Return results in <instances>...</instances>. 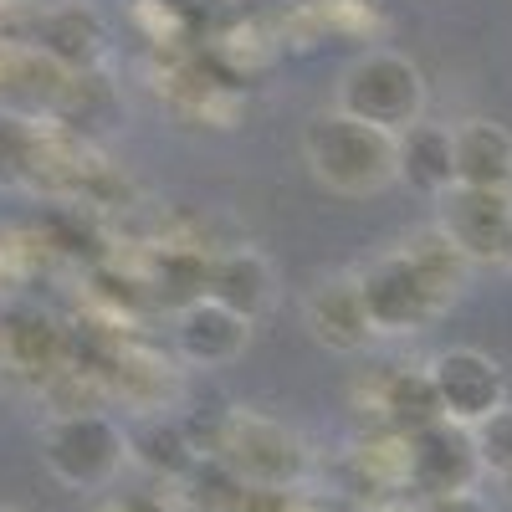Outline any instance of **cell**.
<instances>
[{"instance_id":"6da1fadb","label":"cell","mask_w":512,"mask_h":512,"mask_svg":"<svg viewBox=\"0 0 512 512\" xmlns=\"http://www.w3.org/2000/svg\"><path fill=\"white\" fill-rule=\"evenodd\" d=\"M303 164L328 195H344V200H369L400 185L395 134H384V128L344 108H318L303 123Z\"/></svg>"},{"instance_id":"7a4b0ae2","label":"cell","mask_w":512,"mask_h":512,"mask_svg":"<svg viewBox=\"0 0 512 512\" xmlns=\"http://www.w3.org/2000/svg\"><path fill=\"white\" fill-rule=\"evenodd\" d=\"M333 108L384 128V134H405L431 108V82H425L420 62L405 52H359L338 72Z\"/></svg>"},{"instance_id":"3957f363","label":"cell","mask_w":512,"mask_h":512,"mask_svg":"<svg viewBox=\"0 0 512 512\" xmlns=\"http://www.w3.org/2000/svg\"><path fill=\"white\" fill-rule=\"evenodd\" d=\"M216 461L226 466V472H236V482L262 487V492H287L308 472L303 436H297L292 425L262 415V410H231L221 420Z\"/></svg>"},{"instance_id":"277c9868","label":"cell","mask_w":512,"mask_h":512,"mask_svg":"<svg viewBox=\"0 0 512 512\" xmlns=\"http://www.w3.org/2000/svg\"><path fill=\"white\" fill-rule=\"evenodd\" d=\"M41 461L62 487L77 492H98L108 487L123 461H128V431L103 415V410H67L52 415V425L41 431Z\"/></svg>"},{"instance_id":"5b68a950","label":"cell","mask_w":512,"mask_h":512,"mask_svg":"<svg viewBox=\"0 0 512 512\" xmlns=\"http://www.w3.org/2000/svg\"><path fill=\"white\" fill-rule=\"evenodd\" d=\"M354 277H359V297H364V313H369L374 333H395V338L425 333L451 308V297L410 262L405 246L374 256V262L359 267Z\"/></svg>"},{"instance_id":"8992f818","label":"cell","mask_w":512,"mask_h":512,"mask_svg":"<svg viewBox=\"0 0 512 512\" xmlns=\"http://www.w3.org/2000/svg\"><path fill=\"white\" fill-rule=\"evenodd\" d=\"M482 477L487 472H482L472 425H456V420L441 415L436 425L405 436V482L420 502L425 497H451V492H477Z\"/></svg>"},{"instance_id":"52a82bcc","label":"cell","mask_w":512,"mask_h":512,"mask_svg":"<svg viewBox=\"0 0 512 512\" xmlns=\"http://www.w3.org/2000/svg\"><path fill=\"white\" fill-rule=\"evenodd\" d=\"M436 384V400H441V415L456 420V425H482L487 415H497L507 405V374L492 354L482 349H441L431 364H425Z\"/></svg>"},{"instance_id":"ba28073f","label":"cell","mask_w":512,"mask_h":512,"mask_svg":"<svg viewBox=\"0 0 512 512\" xmlns=\"http://www.w3.org/2000/svg\"><path fill=\"white\" fill-rule=\"evenodd\" d=\"M436 226L472 256V267L497 262L512 226V190H482V185H451L436 195Z\"/></svg>"},{"instance_id":"9c48e42d","label":"cell","mask_w":512,"mask_h":512,"mask_svg":"<svg viewBox=\"0 0 512 512\" xmlns=\"http://www.w3.org/2000/svg\"><path fill=\"white\" fill-rule=\"evenodd\" d=\"M303 328L318 349L328 354H364L374 344V323L364 313V297H359V277L354 272H328L303 292Z\"/></svg>"},{"instance_id":"30bf717a","label":"cell","mask_w":512,"mask_h":512,"mask_svg":"<svg viewBox=\"0 0 512 512\" xmlns=\"http://www.w3.org/2000/svg\"><path fill=\"white\" fill-rule=\"evenodd\" d=\"M246 344H251V318L231 313L205 292H195L175 313V354L190 369H226L246 354Z\"/></svg>"},{"instance_id":"8fae6325","label":"cell","mask_w":512,"mask_h":512,"mask_svg":"<svg viewBox=\"0 0 512 512\" xmlns=\"http://www.w3.org/2000/svg\"><path fill=\"white\" fill-rule=\"evenodd\" d=\"M205 297H216V303H226L231 313L256 323L277 303V267L267 262V251L231 246L205 267Z\"/></svg>"},{"instance_id":"7c38bea8","label":"cell","mask_w":512,"mask_h":512,"mask_svg":"<svg viewBox=\"0 0 512 512\" xmlns=\"http://www.w3.org/2000/svg\"><path fill=\"white\" fill-rule=\"evenodd\" d=\"M395 144H400V185H410L425 200L456 185V123L420 118L405 134H395Z\"/></svg>"},{"instance_id":"4fadbf2b","label":"cell","mask_w":512,"mask_h":512,"mask_svg":"<svg viewBox=\"0 0 512 512\" xmlns=\"http://www.w3.org/2000/svg\"><path fill=\"white\" fill-rule=\"evenodd\" d=\"M456 185L512 190V128L497 118L456 123Z\"/></svg>"},{"instance_id":"5bb4252c","label":"cell","mask_w":512,"mask_h":512,"mask_svg":"<svg viewBox=\"0 0 512 512\" xmlns=\"http://www.w3.org/2000/svg\"><path fill=\"white\" fill-rule=\"evenodd\" d=\"M379 410H384V420L400 431V441L415 436V431H425V425H436V420H441V400H436L431 374H425V369H400V374H390Z\"/></svg>"},{"instance_id":"9a60e30c","label":"cell","mask_w":512,"mask_h":512,"mask_svg":"<svg viewBox=\"0 0 512 512\" xmlns=\"http://www.w3.org/2000/svg\"><path fill=\"white\" fill-rule=\"evenodd\" d=\"M405 251H410V262L451 297V303L466 292V282H472V256H466V251H461L436 221L425 226V231H415V236L405 241Z\"/></svg>"},{"instance_id":"2e32d148","label":"cell","mask_w":512,"mask_h":512,"mask_svg":"<svg viewBox=\"0 0 512 512\" xmlns=\"http://www.w3.org/2000/svg\"><path fill=\"white\" fill-rule=\"evenodd\" d=\"M128 456L144 461L159 477H180V472H195L200 466L190 436L175 420H149V425H139V431H128Z\"/></svg>"},{"instance_id":"e0dca14e","label":"cell","mask_w":512,"mask_h":512,"mask_svg":"<svg viewBox=\"0 0 512 512\" xmlns=\"http://www.w3.org/2000/svg\"><path fill=\"white\" fill-rule=\"evenodd\" d=\"M472 436H477L482 472L507 477V472H512V400H507L497 415H487L482 425H472Z\"/></svg>"},{"instance_id":"ac0fdd59","label":"cell","mask_w":512,"mask_h":512,"mask_svg":"<svg viewBox=\"0 0 512 512\" xmlns=\"http://www.w3.org/2000/svg\"><path fill=\"white\" fill-rule=\"evenodd\" d=\"M420 512H487V502L477 492H451V497H425Z\"/></svg>"},{"instance_id":"d6986e66","label":"cell","mask_w":512,"mask_h":512,"mask_svg":"<svg viewBox=\"0 0 512 512\" xmlns=\"http://www.w3.org/2000/svg\"><path fill=\"white\" fill-rule=\"evenodd\" d=\"M502 267L512 272V226H507V246H502Z\"/></svg>"},{"instance_id":"ffe728a7","label":"cell","mask_w":512,"mask_h":512,"mask_svg":"<svg viewBox=\"0 0 512 512\" xmlns=\"http://www.w3.org/2000/svg\"><path fill=\"white\" fill-rule=\"evenodd\" d=\"M502 482H507V497H512V472H507V477H502Z\"/></svg>"},{"instance_id":"44dd1931","label":"cell","mask_w":512,"mask_h":512,"mask_svg":"<svg viewBox=\"0 0 512 512\" xmlns=\"http://www.w3.org/2000/svg\"><path fill=\"white\" fill-rule=\"evenodd\" d=\"M0 512H16V507H0Z\"/></svg>"}]
</instances>
